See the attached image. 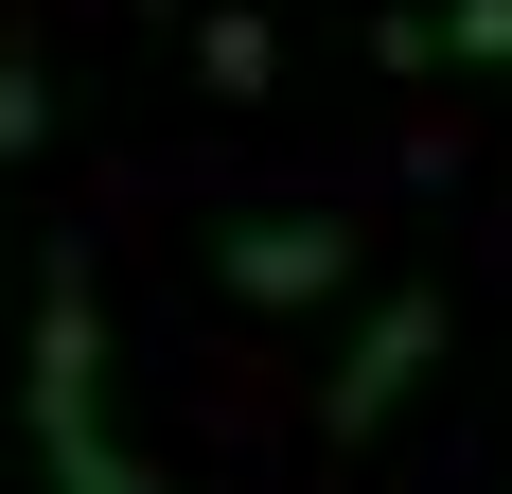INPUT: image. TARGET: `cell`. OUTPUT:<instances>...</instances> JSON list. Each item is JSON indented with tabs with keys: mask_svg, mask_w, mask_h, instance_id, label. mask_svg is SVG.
I'll list each match as a JSON object with an SVG mask.
<instances>
[{
	"mask_svg": "<svg viewBox=\"0 0 512 494\" xmlns=\"http://www.w3.org/2000/svg\"><path fill=\"white\" fill-rule=\"evenodd\" d=\"M195 71H212L230 106H248V89H265V18H195Z\"/></svg>",
	"mask_w": 512,
	"mask_h": 494,
	"instance_id": "277c9868",
	"label": "cell"
},
{
	"mask_svg": "<svg viewBox=\"0 0 512 494\" xmlns=\"http://www.w3.org/2000/svg\"><path fill=\"white\" fill-rule=\"evenodd\" d=\"M212 283L230 300H336L354 283V230L336 212H248V230H212Z\"/></svg>",
	"mask_w": 512,
	"mask_h": 494,
	"instance_id": "3957f363",
	"label": "cell"
},
{
	"mask_svg": "<svg viewBox=\"0 0 512 494\" xmlns=\"http://www.w3.org/2000/svg\"><path fill=\"white\" fill-rule=\"evenodd\" d=\"M36 142H53V89L18 71V53H0V159H36Z\"/></svg>",
	"mask_w": 512,
	"mask_h": 494,
	"instance_id": "5b68a950",
	"label": "cell"
},
{
	"mask_svg": "<svg viewBox=\"0 0 512 494\" xmlns=\"http://www.w3.org/2000/svg\"><path fill=\"white\" fill-rule=\"evenodd\" d=\"M442 336H460V300H442V283H389V300H371V336L318 371V442H371V424L442 371Z\"/></svg>",
	"mask_w": 512,
	"mask_h": 494,
	"instance_id": "7a4b0ae2",
	"label": "cell"
},
{
	"mask_svg": "<svg viewBox=\"0 0 512 494\" xmlns=\"http://www.w3.org/2000/svg\"><path fill=\"white\" fill-rule=\"evenodd\" d=\"M442 53H477V71H512V0H460V18H442Z\"/></svg>",
	"mask_w": 512,
	"mask_h": 494,
	"instance_id": "8992f818",
	"label": "cell"
},
{
	"mask_svg": "<svg viewBox=\"0 0 512 494\" xmlns=\"http://www.w3.org/2000/svg\"><path fill=\"white\" fill-rule=\"evenodd\" d=\"M18 424H36V477H53V494H159L142 459H124V424H106V300H89V265H71V247L36 265V336H18Z\"/></svg>",
	"mask_w": 512,
	"mask_h": 494,
	"instance_id": "6da1fadb",
	"label": "cell"
}]
</instances>
